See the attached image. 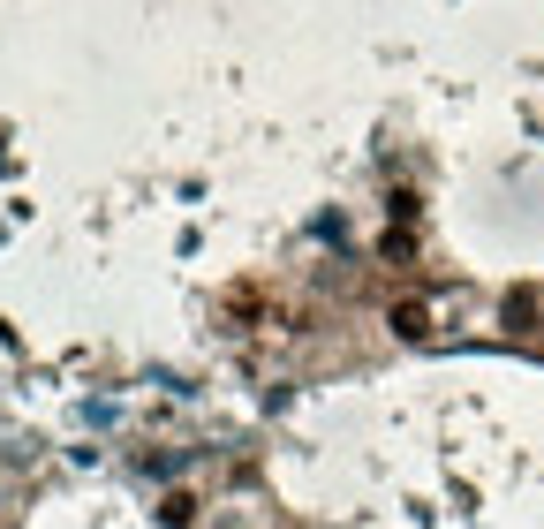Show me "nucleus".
I'll return each instance as SVG.
<instances>
[{"label": "nucleus", "instance_id": "obj_1", "mask_svg": "<svg viewBox=\"0 0 544 529\" xmlns=\"http://www.w3.org/2000/svg\"><path fill=\"white\" fill-rule=\"evenodd\" d=\"M537 318H544V295H537V288H514V295H507V325H514V333H529Z\"/></svg>", "mask_w": 544, "mask_h": 529}, {"label": "nucleus", "instance_id": "obj_2", "mask_svg": "<svg viewBox=\"0 0 544 529\" xmlns=\"http://www.w3.org/2000/svg\"><path fill=\"white\" fill-rule=\"evenodd\" d=\"M393 333H408V341H424V333H431L424 303H401V310H393Z\"/></svg>", "mask_w": 544, "mask_h": 529}, {"label": "nucleus", "instance_id": "obj_3", "mask_svg": "<svg viewBox=\"0 0 544 529\" xmlns=\"http://www.w3.org/2000/svg\"><path fill=\"white\" fill-rule=\"evenodd\" d=\"M189 514H197V499H189V492H167V522H174V529H182V522H189Z\"/></svg>", "mask_w": 544, "mask_h": 529}]
</instances>
